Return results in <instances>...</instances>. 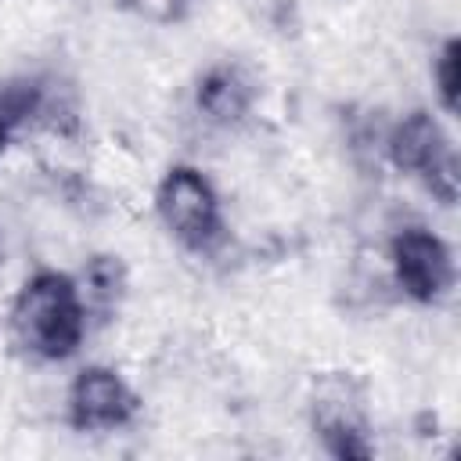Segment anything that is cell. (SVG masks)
Returning a JSON list of instances; mask_svg holds the SVG:
<instances>
[{
    "label": "cell",
    "instance_id": "5",
    "mask_svg": "<svg viewBox=\"0 0 461 461\" xmlns=\"http://www.w3.org/2000/svg\"><path fill=\"white\" fill-rule=\"evenodd\" d=\"M137 400L126 389V382L108 371V367H86L79 371V378L72 382V396H68V414L72 425L83 432H108L119 429L133 418Z\"/></svg>",
    "mask_w": 461,
    "mask_h": 461
},
{
    "label": "cell",
    "instance_id": "8",
    "mask_svg": "<svg viewBox=\"0 0 461 461\" xmlns=\"http://www.w3.org/2000/svg\"><path fill=\"white\" fill-rule=\"evenodd\" d=\"M18 112H22V104L0 94V148H4V137H7V126L14 122V115H18Z\"/></svg>",
    "mask_w": 461,
    "mask_h": 461
},
{
    "label": "cell",
    "instance_id": "4",
    "mask_svg": "<svg viewBox=\"0 0 461 461\" xmlns=\"http://www.w3.org/2000/svg\"><path fill=\"white\" fill-rule=\"evenodd\" d=\"M393 263H396V277H400L403 292L421 299V303L439 299L454 285L450 249L429 230H418V227L403 230L393 241Z\"/></svg>",
    "mask_w": 461,
    "mask_h": 461
},
{
    "label": "cell",
    "instance_id": "1",
    "mask_svg": "<svg viewBox=\"0 0 461 461\" xmlns=\"http://www.w3.org/2000/svg\"><path fill=\"white\" fill-rule=\"evenodd\" d=\"M11 331L40 360H65L86 335V299L72 277L43 270L29 277L11 310Z\"/></svg>",
    "mask_w": 461,
    "mask_h": 461
},
{
    "label": "cell",
    "instance_id": "7",
    "mask_svg": "<svg viewBox=\"0 0 461 461\" xmlns=\"http://www.w3.org/2000/svg\"><path fill=\"white\" fill-rule=\"evenodd\" d=\"M436 79H439V94H443V104L447 112L457 108V43L450 40L436 61Z\"/></svg>",
    "mask_w": 461,
    "mask_h": 461
},
{
    "label": "cell",
    "instance_id": "2",
    "mask_svg": "<svg viewBox=\"0 0 461 461\" xmlns=\"http://www.w3.org/2000/svg\"><path fill=\"white\" fill-rule=\"evenodd\" d=\"M158 216L173 230V238H180L191 249H205L220 234L216 191L191 166H176L166 173V180L158 187Z\"/></svg>",
    "mask_w": 461,
    "mask_h": 461
},
{
    "label": "cell",
    "instance_id": "6",
    "mask_svg": "<svg viewBox=\"0 0 461 461\" xmlns=\"http://www.w3.org/2000/svg\"><path fill=\"white\" fill-rule=\"evenodd\" d=\"M252 101V86L238 68H216L205 76L202 90H198V104L209 112V119L216 122H234L249 112Z\"/></svg>",
    "mask_w": 461,
    "mask_h": 461
},
{
    "label": "cell",
    "instance_id": "3",
    "mask_svg": "<svg viewBox=\"0 0 461 461\" xmlns=\"http://www.w3.org/2000/svg\"><path fill=\"white\" fill-rule=\"evenodd\" d=\"M393 158L400 169L421 176L436 194H443L447 202L457 194V162H454V148L447 140V133L439 130V122L425 112H414L411 119H403L393 133Z\"/></svg>",
    "mask_w": 461,
    "mask_h": 461
}]
</instances>
